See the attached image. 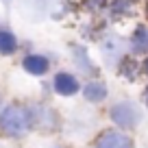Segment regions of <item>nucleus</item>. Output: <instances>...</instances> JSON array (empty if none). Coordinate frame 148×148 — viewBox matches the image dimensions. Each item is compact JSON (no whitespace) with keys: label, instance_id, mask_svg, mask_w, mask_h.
I'll return each mask as SVG.
<instances>
[{"label":"nucleus","instance_id":"obj_1","mask_svg":"<svg viewBox=\"0 0 148 148\" xmlns=\"http://www.w3.org/2000/svg\"><path fill=\"white\" fill-rule=\"evenodd\" d=\"M33 129L31 107L24 105H7L0 111V133L7 137H22Z\"/></svg>","mask_w":148,"mask_h":148},{"label":"nucleus","instance_id":"obj_2","mask_svg":"<svg viewBox=\"0 0 148 148\" xmlns=\"http://www.w3.org/2000/svg\"><path fill=\"white\" fill-rule=\"evenodd\" d=\"M111 122L120 129H135V126L142 122V109H139L135 102L131 100H120L111 107L109 111Z\"/></svg>","mask_w":148,"mask_h":148},{"label":"nucleus","instance_id":"obj_3","mask_svg":"<svg viewBox=\"0 0 148 148\" xmlns=\"http://www.w3.org/2000/svg\"><path fill=\"white\" fill-rule=\"evenodd\" d=\"M52 87L59 96H74V94L81 92V83L79 79L70 72H59L55 74V79H52Z\"/></svg>","mask_w":148,"mask_h":148},{"label":"nucleus","instance_id":"obj_4","mask_svg":"<svg viewBox=\"0 0 148 148\" xmlns=\"http://www.w3.org/2000/svg\"><path fill=\"white\" fill-rule=\"evenodd\" d=\"M96 148H133V139L120 131H105L96 139Z\"/></svg>","mask_w":148,"mask_h":148},{"label":"nucleus","instance_id":"obj_5","mask_svg":"<svg viewBox=\"0 0 148 148\" xmlns=\"http://www.w3.org/2000/svg\"><path fill=\"white\" fill-rule=\"evenodd\" d=\"M31 120H33V126L44 129V131H50L57 126L55 111L48 109V107H31Z\"/></svg>","mask_w":148,"mask_h":148},{"label":"nucleus","instance_id":"obj_6","mask_svg":"<svg viewBox=\"0 0 148 148\" xmlns=\"http://www.w3.org/2000/svg\"><path fill=\"white\" fill-rule=\"evenodd\" d=\"M129 48L133 55H148V24H137L129 37Z\"/></svg>","mask_w":148,"mask_h":148},{"label":"nucleus","instance_id":"obj_7","mask_svg":"<svg viewBox=\"0 0 148 148\" xmlns=\"http://www.w3.org/2000/svg\"><path fill=\"white\" fill-rule=\"evenodd\" d=\"M22 68L28 74H33V76H44L50 70V61L44 55H26L24 61H22Z\"/></svg>","mask_w":148,"mask_h":148},{"label":"nucleus","instance_id":"obj_8","mask_svg":"<svg viewBox=\"0 0 148 148\" xmlns=\"http://www.w3.org/2000/svg\"><path fill=\"white\" fill-rule=\"evenodd\" d=\"M72 57H74V63H76V68L81 70L83 74H96L98 68L94 65V61L89 59V52L85 46H79V44H72Z\"/></svg>","mask_w":148,"mask_h":148},{"label":"nucleus","instance_id":"obj_9","mask_svg":"<svg viewBox=\"0 0 148 148\" xmlns=\"http://www.w3.org/2000/svg\"><path fill=\"white\" fill-rule=\"evenodd\" d=\"M107 94H109L107 85L102 83V81H98V79L87 81V83L83 85V98L87 102H102L107 98Z\"/></svg>","mask_w":148,"mask_h":148},{"label":"nucleus","instance_id":"obj_10","mask_svg":"<svg viewBox=\"0 0 148 148\" xmlns=\"http://www.w3.org/2000/svg\"><path fill=\"white\" fill-rule=\"evenodd\" d=\"M100 50L109 61H120V52H122V39L118 35H107L100 42Z\"/></svg>","mask_w":148,"mask_h":148},{"label":"nucleus","instance_id":"obj_11","mask_svg":"<svg viewBox=\"0 0 148 148\" xmlns=\"http://www.w3.org/2000/svg\"><path fill=\"white\" fill-rule=\"evenodd\" d=\"M133 13V0H111L109 2V18L122 20Z\"/></svg>","mask_w":148,"mask_h":148},{"label":"nucleus","instance_id":"obj_12","mask_svg":"<svg viewBox=\"0 0 148 148\" xmlns=\"http://www.w3.org/2000/svg\"><path fill=\"white\" fill-rule=\"evenodd\" d=\"M137 72H139V68H137V61H135L133 57H122V59L118 61V74L124 76L126 81H135Z\"/></svg>","mask_w":148,"mask_h":148},{"label":"nucleus","instance_id":"obj_13","mask_svg":"<svg viewBox=\"0 0 148 148\" xmlns=\"http://www.w3.org/2000/svg\"><path fill=\"white\" fill-rule=\"evenodd\" d=\"M18 50V37L13 35L11 31H0V55H5V57H9V55H13V52Z\"/></svg>","mask_w":148,"mask_h":148},{"label":"nucleus","instance_id":"obj_14","mask_svg":"<svg viewBox=\"0 0 148 148\" xmlns=\"http://www.w3.org/2000/svg\"><path fill=\"white\" fill-rule=\"evenodd\" d=\"M81 5H83V9L87 13H100L109 5V0H81Z\"/></svg>","mask_w":148,"mask_h":148},{"label":"nucleus","instance_id":"obj_15","mask_svg":"<svg viewBox=\"0 0 148 148\" xmlns=\"http://www.w3.org/2000/svg\"><path fill=\"white\" fill-rule=\"evenodd\" d=\"M142 72H144V76L148 79V57H146V61L142 63Z\"/></svg>","mask_w":148,"mask_h":148},{"label":"nucleus","instance_id":"obj_16","mask_svg":"<svg viewBox=\"0 0 148 148\" xmlns=\"http://www.w3.org/2000/svg\"><path fill=\"white\" fill-rule=\"evenodd\" d=\"M142 98H144V105H146V107H148V87H146V89H144V94H142Z\"/></svg>","mask_w":148,"mask_h":148},{"label":"nucleus","instance_id":"obj_17","mask_svg":"<svg viewBox=\"0 0 148 148\" xmlns=\"http://www.w3.org/2000/svg\"><path fill=\"white\" fill-rule=\"evenodd\" d=\"M146 15H148V5H146Z\"/></svg>","mask_w":148,"mask_h":148}]
</instances>
